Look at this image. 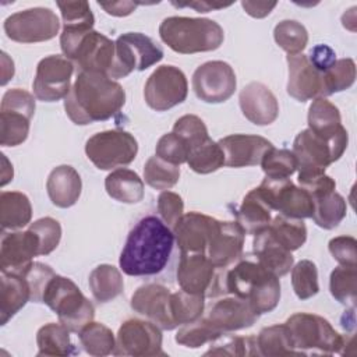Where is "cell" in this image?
<instances>
[{
	"label": "cell",
	"instance_id": "obj_1",
	"mask_svg": "<svg viewBox=\"0 0 357 357\" xmlns=\"http://www.w3.org/2000/svg\"><path fill=\"white\" fill-rule=\"evenodd\" d=\"M173 230L158 216L141 218L130 230L119 265L128 276H153L162 272L173 252Z\"/></svg>",
	"mask_w": 357,
	"mask_h": 357
},
{
	"label": "cell",
	"instance_id": "obj_2",
	"mask_svg": "<svg viewBox=\"0 0 357 357\" xmlns=\"http://www.w3.org/2000/svg\"><path fill=\"white\" fill-rule=\"evenodd\" d=\"M126 103L123 86L102 73L79 71L68 95L64 110L77 126L105 121L117 114Z\"/></svg>",
	"mask_w": 357,
	"mask_h": 357
},
{
	"label": "cell",
	"instance_id": "obj_3",
	"mask_svg": "<svg viewBox=\"0 0 357 357\" xmlns=\"http://www.w3.org/2000/svg\"><path fill=\"white\" fill-rule=\"evenodd\" d=\"M222 293L245 300L258 315H262L278 307L280 282L276 275L264 268L257 259L247 258L230 268L223 279L219 275L215 296Z\"/></svg>",
	"mask_w": 357,
	"mask_h": 357
},
{
	"label": "cell",
	"instance_id": "obj_4",
	"mask_svg": "<svg viewBox=\"0 0 357 357\" xmlns=\"http://www.w3.org/2000/svg\"><path fill=\"white\" fill-rule=\"evenodd\" d=\"M60 47L66 59L75 63L79 71H95L107 77H117L116 42L98 31L63 29Z\"/></svg>",
	"mask_w": 357,
	"mask_h": 357
},
{
	"label": "cell",
	"instance_id": "obj_5",
	"mask_svg": "<svg viewBox=\"0 0 357 357\" xmlns=\"http://www.w3.org/2000/svg\"><path fill=\"white\" fill-rule=\"evenodd\" d=\"M159 36L173 52L194 54L212 52L225 40L223 28L209 18L167 17L159 25Z\"/></svg>",
	"mask_w": 357,
	"mask_h": 357
},
{
	"label": "cell",
	"instance_id": "obj_6",
	"mask_svg": "<svg viewBox=\"0 0 357 357\" xmlns=\"http://www.w3.org/2000/svg\"><path fill=\"white\" fill-rule=\"evenodd\" d=\"M42 303L56 312L60 324L74 333H79L95 317L93 304L70 278L61 275H54L50 279L45 289Z\"/></svg>",
	"mask_w": 357,
	"mask_h": 357
},
{
	"label": "cell",
	"instance_id": "obj_7",
	"mask_svg": "<svg viewBox=\"0 0 357 357\" xmlns=\"http://www.w3.org/2000/svg\"><path fill=\"white\" fill-rule=\"evenodd\" d=\"M293 346L297 354H335L342 351L344 335H340L325 318L310 314L296 312L286 319Z\"/></svg>",
	"mask_w": 357,
	"mask_h": 357
},
{
	"label": "cell",
	"instance_id": "obj_8",
	"mask_svg": "<svg viewBox=\"0 0 357 357\" xmlns=\"http://www.w3.org/2000/svg\"><path fill=\"white\" fill-rule=\"evenodd\" d=\"M349 135L337 139H325L310 128L300 131L293 142L298 176L325 173V169L340 159L347 148Z\"/></svg>",
	"mask_w": 357,
	"mask_h": 357
},
{
	"label": "cell",
	"instance_id": "obj_9",
	"mask_svg": "<svg viewBox=\"0 0 357 357\" xmlns=\"http://www.w3.org/2000/svg\"><path fill=\"white\" fill-rule=\"evenodd\" d=\"M138 152V142L124 130H106L93 134L85 144L86 158L99 170L130 165Z\"/></svg>",
	"mask_w": 357,
	"mask_h": 357
},
{
	"label": "cell",
	"instance_id": "obj_10",
	"mask_svg": "<svg viewBox=\"0 0 357 357\" xmlns=\"http://www.w3.org/2000/svg\"><path fill=\"white\" fill-rule=\"evenodd\" d=\"M3 28L14 42L38 43L53 39L59 33L60 21L52 8L33 7L8 15Z\"/></svg>",
	"mask_w": 357,
	"mask_h": 357
},
{
	"label": "cell",
	"instance_id": "obj_11",
	"mask_svg": "<svg viewBox=\"0 0 357 357\" xmlns=\"http://www.w3.org/2000/svg\"><path fill=\"white\" fill-rule=\"evenodd\" d=\"M257 188L272 211L296 219L312 216V197L304 188L293 184L291 180L265 177Z\"/></svg>",
	"mask_w": 357,
	"mask_h": 357
},
{
	"label": "cell",
	"instance_id": "obj_12",
	"mask_svg": "<svg viewBox=\"0 0 357 357\" xmlns=\"http://www.w3.org/2000/svg\"><path fill=\"white\" fill-rule=\"evenodd\" d=\"M188 93L185 74L176 66H159L146 79L144 99L156 112H166L183 103Z\"/></svg>",
	"mask_w": 357,
	"mask_h": 357
},
{
	"label": "cell",
	"instance_id": "obj_13",
	"mask_svg": "<svg viewBox=\"0 0 357 357\" xmlns=\"http://www.w3.org/2000/svg\"><path fill=\"white\" fill-rule=\"evenodd\" d=\"M162 331L151 321L131 318L124 321L116 337V356H166L162 349Z\"/></svg>",
	"mask_w": 357,
	"mask_h": 357
},
{
	"label": "cell",
	"instance_id": "obj_14",
	"mask_svg": "<svg viewBox=\"0 0 357 357\" xmlns=\"http://www.w3.org/2000/svg\"><path fill=\"white\" fill-rule=\"evenodd\" d=\"M163 49L141 32H126L116 39L117 77H127L134 70L144 71L163 59Z\"/></svg>",
	"mask_w": 357,
	"mask_h": 357
},
{
	"label": "cell",
	"instance_id": "obj_15",
	"mask_svg": "<svg viewBox=\"0 0 357 357\" xmlns=\"http://www.w3.org/2000/svg\"><path fill=\"white\" fill-rule=\"evenodd\" d=\"M237 79L233 67L222 60L201 64L192 74V89L205 103H223L236 91Z\"/></svg>",
	"mask_w": 357,
	"mask_h": 357
},
{
	"label": "cell",
	"instance_id": "obj_16",
	"mask_svg": "<svg viewBox=\"0 0 357 357\" xmlns=\"http://www.w3.org/2000/svg\"><path fill=\"white\" fill-rule=\"evenodd\" d=\"M74 64L60 54H50L36 66L32 82L33 95L42 102H57L66 98L71 89Z\"/></svg>",
	"mask_w": 357,
	"mask_h": 357
},
{
	"label": "cell",
	"instance_id": "obj_17",
	"mask_svg": "<svg viewBox=\"0 0 357 357\" xmlns=\"http://www.w3.org/2000/svg\"><path fill=\"white\" fill-rule=\"evenodd\" d=\"M215 269V265L205 254L180 252L176 271L177 283L184 291L211 297L219 276Z\"/></svg>",
	"mask_w": 357,
	"mask_h": 357
},
{
	"label": "cell",
	"instance_id": "obj_18",
	"mask_svg": "<svg viewBox=\"0 0 357 357\" xmlns=\"http://www.w3.org/2000/svg\"><path fill=\"white\" fill-rule=\"evenodd\" d=\"M245 231L237 222L218 220L212 231L205 255L215 268L226 269L237 262L243 254Z\"/></svg>",
	"mask_w": 357,
	"mask_h": 357
},
{
	"label": "cell",
	"instance_id": "obj_19",
	"mask_svg": "<svg viewBox=\"0 0 357 357\" xmlns=\"http://www.w3.org/2000/svg\"><path fill=\"white\" fill-rule=\"evenodd\" d=\"M39 255V243L31 229L3 233L0 243V269L21 275Z\"/></svg>",
	"mask_w": 357,
	"mask_h": 357
},
{
	"label": "cell",
	"instance_id": "obj_20",
	"mask_svg": "<svg viewBox=\"0 0 357 357\" xmlns=\"http://www.w3.org/2000/svg\"><path fill=\"white\" fill-rule=\"evenodd\" d=\"M170 296L172 291L158 283H148L139 286L131 296V308L146 317L151 322L160 329L172 331L177 328L170 314Z\"/></svg>",
	"mask_w": 357,
	"mask_h": 357
},
{
	"label": "cell",
	"instance_id": "obj_21",
	"mask_svg": "<svg viewBox=\"0 0 357 357\" xmlns=\"http://www.w3.org/2000/svg\"><path fill=\"white\" fill-rule=\"evenodd\" d=\"M258 317L245 300L233 294L215 301L202 315L211 326L222 333L250 328L257 322Z\"/></svg>",
	"mask_w": 357,
	"mask_h": 357
},
{
	"label": "cell",
	"instance_id": "obj_22",
	"mask_svg": "<svg viewBox=\"0 0 357 357\" xmlns=\"http://www.w3.org/2000/svg\"><path fill=\"white\" fill-rule=\"evenodd\" d=\"M287 93L298 102L322 96V74L311 64L308 56L287 54Z\"/></svg>",
	"mask_w": 357,
	"mask_h": 357
},
{
	"label": "cell",
	"instance_id": "obj_23",
	"mask_svg": "<svg viewBox=\"0 0 357 357\" xmlns=\"http://www.w3.org/2000/svg\"><path fill=\"white\" fill-rule=\"evenodd\" d=\"M238 103L243 116L257 126L272 124L279 116L278 99L262 82L247 84L240 91Z\"/></svg>",
	"mask_w": 357,
	"mask_h": 357
},
{
	"label": "cell",
	"instance_id": "obj_24",
	"mask_svg": "<svg viewBox=\"0 0 357 357\" xmlns=\"http://www.w3.org/2000/svg\"><path fill=\"white\" fill-rule=\"evenodd\" d=\"M216 222L218 219L199 212L184 213L172 229L180 252L205 254Z\"/></svg>",
	"mask_w": 357,
	"mask_h": 357
},
{
	"label": "cell",
	"instance_id": "obj_25",
	"mask_svg": "<svg viewBox=\"0 0 357 357\" xmlns=\"http://www.w3.org/2000/svg\"><path fill=\"white\" fill-rule=\"evenodd\" d=\"M225 153V166L248 167L261 163L264 153L273 146L271 141L261 135L231 134L218 142Z\"/></svg>",
	"mask_w": 357,
	"mask_h": 357
},
{
	"label": "cell",
	"instance_id": "obj_26",
	"mask_svg": "<svg viewBox=\"0 0 357 357\" xmlns=\"http://www.w3.org/2000/svg\"><path fill=\"white\" fill-rule=\"evenodd\" d=\"M252 250L255 259L278 278L284 276L293 268L294 258L291 251L280 245L273 238L268 227L254 236Z\"/></svg>",
	"mask_w": 357,
	"mask_h": 357
},
{
	"label": "cell",
	"instance_id": "obj_27",
	"mask_svg": "<svg viewBox=\"0 0 357 357\" xmlns=\"http://www.w3.org/2000/svg\"><path fill=\"white\" fill-rule=\"evenodd\" d=\"M82 190V181L78 172L70 165L54 167L46 181V191L53 205L59 208L73 206Z\"/></svg>",
	"mask_w": 357,
	"mask_h": 357
},
{
	"label": "cell",
	"instance_id": "obj_28",
	"mask_svg": "<svg viewBox=\"0 0 357 357\" xmlns=\"http://www.w3.org/2000/svg\"><path fill=\"white\" fill-rule=\"evenodd\" d=\"M308 128L325 139H337L347 137V131L342 124L339 109L326 98H315L308 107Z\"/></svg>",
	"mask_w": 357,
	"mask_h": 357
},
{
	"label": "cell",
	"instance_id": "obj_29",
	"mask_svg": "<svg viewBox=\"0 0 357 357\" xmlns=\"http://www.w3.org/2000/svg\"><path fill=\"white\" fill-rule=\"evenodd\" d=\"M29 300L31 290L24 276L1 272L0 325H6Z\"/></svg>",
	"mask_w": 357,
	"mask_h": 357
},
{
	"label": "cell",
	"instance_id": "obj_30",
	"mask_svg": "<svg viewBox=\"0 0 357 357\" xmlns=\"http://www.w3.org/2000/svg\"><path fill=\"white\" fill-rule=\"evenodd\" d=\"M272 209L261 197L258 188H252L236 211V222L243 227L245 234L255 236L266 229L272 220Z\"/></svg>",
	"mask_w": 357,
	"mask_h": 357
},
{
	"label": "cell",
	"instance_id": "obj_31",
	"mask_svg": "<svg viewBox=\"0 0 357 357\" xmlns=\"http://www.w3.org/2000/svg\"><path fill=\"white\" fill-rule=\"evenodd\" d=\"M109 197L123 204H137L144 198V181L130 169H116L105 178Z\"/></svg>",
	"mask_w": 357,
	"mask_h": 357
},
{
	"label": "cell",
	"instance_id": "obj_32",
	"mask_svg": "<svg viewBox=\"0 0 357 357\" xmlns=\"http://www.w3.org/2000/svg\"><path fill=\"white\" fill-rule=\"evenodd\" d=\"M32 218L29 198L20 191H1L0 225L4 230H17L26 226Z\"/></svg>",
	"mask_w": 357,
	"mask_h": 357
},
{
	"label": "cell",
	"instance_id": "obj_33",
	"mask_svg": "<svg viewBox=\"0 0 357 357\" xmlns=\"http://www.w3.org/2000/svg\"><path fill=\"white\" fill-rule=\"evenodd\" d=\"M89 289L93 298L99 303H107L123 293L124 280L120 271L109 264L93 268L89 273Z\"/></svg>",
	"mask_w": 357,
	"mask_h": 357
},
{
	"label": "cell",
	"instance_id": "obj_34",
	"mask_svg": "<svg viewBox=\"0 0 357 357\" xmlns=\"http://www.w3.org/2000/svg\"><path fill=\"white\" fill-rule=\"evenodd\" d=\"M36 356H70L77 350L70 339V331L63 324L49 322L36 333Z\"/></svg>",
	"mask_w": 357,
	"mask_h": 357
},
{
	"label": "cell",
	"instance_id": "obj_35",
	"mask_svg": "<svg viewBox=\"0 0 357 357\" xmlns=\"http://www.w3.org/2000/svg\"><path fill=\"white\" fill-rule=\"evenodd\" d=\"M257 339L258 353L266 357H279V356H291L297 354L289 328L286 324H278L261 329Z\"/></svg>",
	"mask_w": 357,
	"mask_h": 357
},
{
	"label": "cell",
	"instance_id": "obj_36",
	"mask_svg": "<svg viewBox=\"0 0 357 357\" xmlns=\"http://www.w3.org/2000/svg\"><path fill=\"white\" fill-rule=\"evenodd\" d=\"M268 230L273 238L289 251L298 250L307 240V227L303 219L276 215L272 218Z\"/></svg>",
	"mask_w": 357,
	"mask_h": 357
},
{
	"label": "cell",
	"instance_id": "obj_37",
	"mask_svg": "<svg viewBox=\"0 0 357 357\" xmlns=\"http://www.w3.org/2000/svg\"><path fill=\"white\" fill-rule=\"evenodd\" d=\"M347 212L346 199L336 191H332L324 197L314 199L312 219L317 226L332 230L339 226Z\"/></svg>",
	"mask_w": 357,
	"mask_h": 357
},
{
	"label": "cell",
	"instance_id": "obj_38",
	"mask_svg": "<svg viewBox=\"0 0 357 357\" xmlns=\"http://www.w3.org/2000/svg\"><path fill=\"white\" fill-rule=\"evenodd\" d=\"M79 342L84 350L89 356L103 357L114 353L116 349V339L110 328L100 322L91 321L85 325L79 333Z\"/></svg>",
	"mask_w": 357,
	"mask_h": 357
},
{
	"label": "cell",
	"instance_id": "obj_39",
	"mask_svg": "<svg viewBox=\"0 0 357 357\" xmlns=\"http://www.w3.org/2000/svg\"><path fill=\"white\" fill-rule=\"evenodd\" d=\"M204 294H192L184 290H178L170 296V314L177 326L199 319L204 315Z\"/></svg>",
	"mask_w": 357,
	"mask_h": 357
},
{
	"label": "cell",
	"instance_id": "obj_40",
	"mask_svg": "<svg viewBox=\"0 0 357 357\" xmlns=\"http://www.w3.org/2000/svg\"><path fill=\"white\" fill-rule=\"evenodd\" d=\"M329 290L340 304L354 308L357 300V271L356 266L339 265L331 272Z\"/></svg>",
	"mask_w": 357,
	"mask_h": 357
},
{
	"label": "cell",
	"instance_id": "obj_41",
	"mask_svg": "<svg viewBox=\"0 0 357 357\" xmlns=\"http://www.w3.org/2000/svg\"><path fill=\"white\" fill-rule=\"evenodd\" d=\"M187 163L191 170L199 174H209L225 166V153L220 145L211 138L190 151Z\"/></svg>",
	"mask_w": 357,
	"mask_h": 357
},
{
	"label": "cell",
	"instance_id": "obj_42",
	"mask_svg": "<svg viewBox=\"0 0 357 357\" xmlns=\"http://www.w3.org/2000/svg\"><path fill=\"white\" fill-rule=\"evenodd\" d=\"M356 79V64L351 59L336 60L322 73V96L326 98L336 92L350 88Z\"/></svg>",
	"mask_w": 357,
	"mask_h": 357
},
{
	"label": "cell",
	"instance_id": "obj_43",
	"mask_svg": "<svg viewBox=\"0 0 357 357\" xmlns=\"http://www.w3.org/2000/svg\"><path fill=\"white\" fill-rule=\"evenodd\" d=\"M180 178V167L160 158L151 156L144 165V180L155 190H169L177 184Z\"/></svg>",
	"mask_w": 357,
	"mask_h": 357
},
{
	"label": "cell",
	"instance_id": "obj_44",
	"mask_svg": "<svg viewBox=\"0 0 357 357\" xmlns=\"http://www.w3.org/2000/svg\"><path fill=\"white\" fill-rule=\"evenodd\" d=\"M275 42L287 54L301 53L308 43V32L305 26L296 20H283L273 29Z\"/></svg>",
	"mask_w": 357,
	"mask_h": 357
},
{
	"label": "cell",
	"instance_id": "obj_45",
	"mask_svg": "<svg viewBox=\"0 0 357 357\" xmlns=\"http://www.w3.org/2000/svg\"><path fill=\"white\" fill-rule=\"evenodd\" d=\"M31 119L20 112H0V144L1 146L21 145L29 134Z\"/></svg>",
	"mask_w": 357,
	"mask_h": 357
},
{
	"label": "cell",
	"instance_id": "obj_46",
	"mask_svg": "<svg viewBox=\"0 0 357 357\" xmlns=\"http://www.w3.org/2000/svg\"><path fill=\"white\" fill-rule=\"evenodd\" d=\"M261 167L266 177L271 178H289L297 170V160L290 149L269 148L262 159Z\"/></svg>",
	"mask_w": 357,
	"mask_h": 357
},
{
	"label": "cell",
	"instance_id": "obj_47",
	"mask_svg": "<svg viewBox=\"0 0 357 357\" xmlns=\"http://www.w3.org/2000/svg\"><path fill=\"white\" fill-rule=\"evenodd\" d=\"M291 286L300 300H308L319 291L318 269L310 259H301L291 268Z\"/></svg>",
	"mask_w": 357,
	"mask_h": 357
},
{
	"label": "cell",
	"instance_id": "obj_48",
	"mask_svg": "<svg viewBox=\"0 0 357 357\" xmlns=\"http://www.w3.org/2000/svg\"><path fill=\"white\" fill-rule=\"evenodd\" d=\"M255 356L258 353L257 339L254 336H233L220 335L211 342V347L205 356Z\"/></svg>",
	"mask_w": 357,
	"mask_h": 357
},
{
	"label": "cell",
	"instance_id": "obj_49",
	"mask_svg": "<svg viewBox=\"0 0 357 357\" xmlns=\"http://www.w3.org/2000/svg\"><path fill=\"white\" fill-rule=\"evenodd\" d=\"M63 18V29L91 31L95 17L88 1H57Z\"/></svg>",
	"mask_w": 357,
	"mask_h": 357
},
{
	"label": "cell",
	"instance_id": "obj_50",
	"mask_svg": "<svg viewBox=\"0 0 357 357\" xmlns=\"http://www.w3.org/2000/svg\"><path fill=\"white\" fill-rule=\"evenodd\" d=\"M222 332L211 326L202 317L194 322L185 324L183 328L178 329L176 333V342L181 346L191 347V349H198L206 343L213 342L218 339Z\"/></svg>",
	"mask_w": 357,
	"mask_h": 357
},
{
	"label": "cell",
	"instance_id": "obj_51",
	"mask_svg": "<svg viewBox=\"0 0 357 357\" xmlns=\"http://www.w3.org/2000/svg\"><path fill=\"white\" fill-rule=\"evenodd\" d=\"M173 132L185 142L190 151L209 138L205 123L195 114H184L177 119L173 126Z\"/></svg>",
	"mask_w": 357,
	"mask_h": 357
},
{
	"label": "cell",
	"instance_id": "obj_52",
	"mask_svg": "<svg viewBox=\"0 0 357 357\" xmlns=\"http://www.w3.org/2000/svg\"><path fill=\"white\" fill-rule=\"evenodd\" d=\"M39 243V255H49L53 252L61 238V226L53 218H40L29 225V227Z\"/></svg>",
	"mask_w": 357,
	"mask_h": 357
},
{
	"label": "cell",
	"instance_id": "obj_53",
	"mask_svg": "<svg viewBox=\"0 0 357 357\" xmlns=\"http://www.w3.org/2000/svg\"><path fill=\"white\" fill-rule=\"evenodd\" d=\"M155 153L158 158L172 163V165H181L185 163L188 159L190 149L185 142L178 138L173 131L163 134L159 141L156 142Z\"/></svg>",
	"mask_w": 357,
	"mask_h": 357
},
{
	"label": "cell",
	"instance_id": "obj_54",
	"mask_svg": "<svg viewBox=\"0 0 357 357\" xmlns=\"http://www.w3.org/2000/svg\"><path fill=\"white\" fill-rule=\"evenodd\" d=\"M31 290V301L42 303L45 289L50 279L56 275L54 271L42 262H32L22 273Z\"/></svg>",
	"mask_w": 357,
	"mask_h": 357
},
{
	"label": "cell",
	"instance_id": "obj_55",
	"mask_svg": "<svg viewBox=\"0 0 357 357\" xmlns=\"http://www.w3.org/2000/svg\"><path fill=\"white\" fill-rule=\"evenodd\" d=\"M35 98L32 93H29L25 89L21 88H13L6 91V93L1 98L0 112L4 110H13L26 114L29 119H32L35 113Z\"/></svg>",
	"mask_w": 357,
	"mask_h": 357
},
{
	"label": "cell",
	"instance_id": "obj_56",
	"mask_svg": "<svg viewBox=\"0 0 357 357\" xmlns=\"http://www.w3.org/2000/svg\"><path fill=\"white\" fill-rule=\"evenodd\" d=\"M158 212L160 219L173 229L178 219L184 215L183 198L173 191H162L158 197Z\"/></svg>",
	"mask_w": 357,
	"mask_h": 357
},
{
	"label": "cell",
	"instance_id": "obj_57",
	"mask_svg": "<svg viewBox=\"0 0 357 357\" xmlns=\"http://www.w3.org/2000/svg\"><path fill=\"white\" fill-rule=\"evenodd\" d=\"M357 241L351 236H337L333 237L329 244V252L332 257L343 266H356L357 254H356Z\"/></svg>",
	"mask_w": 357,
	"mask_h": 357
},
{
	"label": "cell",
	"instance_id": "obj_58",
	"mask_svg": "<svg viewBox=\"0 0 357 357\" xmlns=\"http://www.w3.org/2000/svg\"><path fill=\"white\" fill-rule=\"evenodd\" d=\"M298 183L301 188L308 191V194L312 197V199H317L319 197H324L336 188L335 180L325 174V173H318V174H311V176H298Z\"/></svg>",
	"mask_w": 357,
	"mask_h": 357
},
{
	"label": "cell",
	"instance_id": "obj_59",
	"mask_svg": "<svg viewBox=\"0 0 357 357\" xmlns=\"http://www.w3.org/2000/svg\"><path fill=\"white\" fill-rule=\"evenodd\" d=\"M308 60L322 74L336 61V54L328 45H317L311 49Z\"/></svg>",
	"mask_w": 357,
	"mask_h": 357
},
{
	"label": "cell",
	"instance_id": "obj_60",
	"mask_svg": "<svg viewBox=\"0 0 357 357\" xmlns=\"http://www.w3.org/2000/svg\"><path fill=\"white\" fill-rule=\"evenodd\" d=\"M276 1H241L245 13L254 18H264L271 14V11L276 7Z\"/></svg>",
	"mask_w": 357,
	"mask_h": 357
},
{
	"label": "cell",
	"instance_id": "obj_61",
	"mask_svg": "<svg viewBox=\"0 0 357 357\" xmlns=\"http://www.w3.org/2000/svg\"><path fill=\"white\" fill-rule=\"evenodd\" d=\"M109 15L114 17H126L130 15L139 3L134 1H113V3H98Z\"/></svg>",
	"mask_w": 357,
	"mask_h": 357
},
{
	"label": "cell",
	"instance_id": "obj_62",
	"mask_svg": "<svg viewBox=\"0 0 357 357\" xmlns=\"http://www.w3.org/2000/svg\"><path fill=\"white\" fill-rule=\"evenodd\" d=\"M176 7H191L198 13H209L212 10H219L231 6V3H211V1H191V3H172Z\"/></svg>",
	"mask_w": 357,
	"mask_h": 357
},
{
	"label": "cell",
	"instance_id": "obj_63",
	"mask_svg": "<svg viewBox=\"0 0 357 357\" xmlns=\"http://www.w3.org/2000/svg\"><path fill=\"white\" fill-rule=\"evenodd\" d=\"M1 61H3V79H1V85H6L8 82L10 78H13L14 75V63L13 60L7 56V53H1Z\"/></svg>",
	"mask_w": 357,
	"mask_h": 357
}]
</instances>
